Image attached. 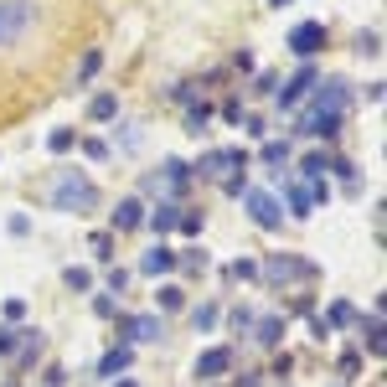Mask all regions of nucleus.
<instances>
[{
    "label": "nucleus",
    "instance_id": "1",
    "mask_svg": "<svg viewBox=\"0 0 387 387\" xmlns=\"http://www.w3.org/2000/svg\"><path fill=\"white\" fill-rule=\"evenodd\" d=\"M52 202H57V212H88L93 202H98V191H93V181H88V176L68 170V176L57 181V191H52Z\"/></svg>",
    "mask_w": 387,
    "mask_h": 387
},
{
    "label": "nucleus",
    "instance_id": "2",
    "mask_svg": "<svg viewBox=\"0 0 387 387\" xmlns=\"http://www.w3.org/2000/svg\"><path fill=\"white\" fill-rule=\"evenodd\" d=\"M31 21H36V6H26V0H0V47L16 42Z\"/></svg>",
    "mask_w": 387,
    "mask_h": 387
},
{
    "label": "nucleus",
    "instance_id": "3",
    "mask_svg": "<svg viewBox=\"0 0 387 387\" xmlns=\"http://www.w3.org/2000/svg\"><path fill=\"white\" fill-rule=\"evenodd\" d=\"M263 274H269L274 284H284V279H310L315 269H310L305 258H295V253H274V258L263 263Z\"/></svg>",
    "mask_w": 387,
    "mask_h": 387
},
{
    "label": "nucleus",
    "instance_id": "4",
    "mask_svg": "<svg viewBox=\"0 0 387 387\" xmlns=\"http://www.w3.org/2000/svg\"><path fill=\"white\" fill-rule=\"evenodd\" d=\"M320 47H326V26L320 21H305V26L289 31V52H300V57H315Z\"/></svg>",
    "mask_w": 387,
    "mask_h": 387
},
{
    "label": "nucleus",
    "instance_id": "5",
    "mask_svg": "<svg viewBox=\"0 0 387 387\" xmlns=\"http://www.w3.org/2000/svg\"><path fill=\"white\" fill-rule=\"evenodd\" d=\"M243 202H248V212H253V222H258V228H279V217H284V212H279V202H274L269 191H248Z\"/></svg>",
    "mask_w": 387,
    "mask_h": 387
},
{
    "label": "nucleus",
    "instance_id": "6",
    "mask_svg": "<svg viewBox=\"0 0 387 387\" xmlns=\"http://www.w3.org/2000/svg\"><path fill=\"white\" fill-rule=\"evenodd\" d=\"M233 367V351H228V346H212V351H202V356H196V377H222V372H228Z\"/></svg>",
    "mask_w": 387,
    "mask_h": 387
},
{
    "label": "nucleus",
    "instance_id": "7",
    "mask_svg": "<svg viewBox=\"0 0 387 387\" xmlns=\"http://www.w3.org/2000/svg\"><path fill=\"white\" fill-rule=\"evenodd\" d=\"M228 166H233V170H243V150H212L196 170H202V176H222Z\"/></svg>",
    "mask_w": 387,
    "mask_h": 387
},
{
    "label": "nucleus",
    "instance_id": "8",
    "mask_svg": "<svg viewBox=\"0 0 387 387\" xmlns=\"http://www.w3.org/2000/svg\"><path fill=\"white\" fill-rule=\"evenodd\" d=\"M124 330H129V336H135V341H160V336H166L155 315H135V320H124Z\"/></svg>",
    "mask_w": 387,
    "mask_h": 387
},
{
    "label": "nucleus",
    "instance_id": "9",
    "mask_svg": "<svg viewBox=\"0 0 387 387\" xmlns=\"http://www.w3.org/2000/svg\"><path fill=\"white\" fill-rule=\"evenodd\" d=\"M145 274H166V269H176V253H170L166 243H155L150 253H145V263H140Z\"/></svg>",
    "mask_w": 387,
    "mask_h": 387
},
{
    "label": "nucleus",
    "instance_id": "10",
    "mask_svg": "<svg viewBox=\"0 0 387 387\" xmlns=\"http://www.w3.org/2000/svg\"><path fill=\"white\" fill-rule=\"evenodd\" d=\"M310 83H315V73H310V68H305L300 78H289V83H284V88H279V103H300V98H305V88H310Z\"/></svg>",
    "mask_w": 387,
    "mask_h": 387
},
{
    "label": "nucleus",
    "instance_id": "11",
    "mask_svg": "<svg viewBox=\"0 0 387 387\" xmlns=\"http://www.w3.org/2000/svg\"><path fill=\"white\" fill-rule=\"evenodd\" d=\"M140 222H145V207H140V202H119V212H114V228H119V233L140 228Z\"/></svg>",
    "mask_w": 387,
    "mask_h": 387
},
{
    "label": "nucleus",
    "instance_id": "12",
    "mask_svg": "<svg viewBox=\"0 0 387 387\" xmlns=\"http://www.w3.org/2000/svg\"><path fill=\"white\" fill-rule=\"evenodd\" d=\"M176 222H181V212H176V207H170V202H166V207H155V217H150V228H155V233H170V228H176Z\"/></svg>",
    "mask_w": 387,
    "mask_h": 387
},
{
    "label": "nucleus",
    "instance_id": "13",
    "mask_svg": "<svg viewBox=\"0 0 387 387\" xmlns=\"http://www.w3.org/2000/svg\"><path fill=\"white\" fill-rule=\"evenodd\" d=\"M279 336H284V320H279V315L258 320V341H263V346H279Z\"/></svg>",
    "mask_w": 387,
    "mask_h": 387
},
{
    "label": "nucleus",
    "instance_id": "14",
    "mask_svg": "<svg viewBox=\"0 0 387 387\" xmlns=\"http://www.w3.org/2000/svg\"><path fill=\"white\" fill-rule=\"evenodd\" d=\"M124 367H129V346H119V351L103 356V367H98V372H103V377H114V372H124Z\"/></svg>",
    "mask_w": 387,
    "mask_h": 387
},
{
    "label": "nucleus",
    "instance_id": "15",
    "mask_svg": "<svg viewBox=\"0 0 387 387\" xmlns=\"http://www.w3.org/2000/svg\"><path fill=\"white\" fill-rule=\"evenodd\" d=\"M289 207H295V217H310V191H300V186H289Z\"/></svg>",
    "mask_w": 387,
    "mask_h": 387
},
{
    "label": "nucleus",
    "instance_id": "16",
    "mask_svg": "<svg viewBox=\"0 0 387 387\" xmlns=\"http://www.w3.org/2000/svg\"><path fill=\"white\" fill-rule=\"evenodd\" d=\"M191 320H196V330H212V326H217V305H202Z\"/></svg>",
    "mask_w": 387,
    "mask_h": 387
},
{
    "label": "nucleus",
    "instance_id": "17",
    "mask_svg": "<svg viewBox=\"0 0 387 387\" xmlns=\"http://www.w3.org/2000/svg\"><path fill=\"white\" fill-rule=\"evenodd\" d=\"M47 145H52L57 155H62V150H73V129H52V140H47Z\"/></svg>",
    "mask_w": 387,
    "mask_h": 387
},
{
    "label": "nucleus",
    "instance_id": "18",
    "mask_svg": "<svg viewBox=\"0 0 387 387\" xmlns=\"http://www.w3.org/2000/svg\"><path fill=\"white\" fill-rule=\"evenodd\" d=\"M119 109V103H114V93H103V98H93V119H109Z\"/></svg>",
    "mask_w": 387,
    "mask_h": 387
},
{
    "label": "nucleus",
    "instance_id": "19",
    "mask_svg": "<svg viewBox=\"0 0 387 387\" xmlns=\"http://www.w3.org/2000/svg\"><path fill=\"white\" fill-rule=\"evenodd\" d=\"M263 160H269V166H284V160H289V145H269V150H263Z\"/></svg>",
    "mask_w": 387,
    "mask_h": 387
},
{
    "label": "nucleus",
    "instance_id": "20",
    "mask_svg": "<svg viewBox=\"0 0 387 387\" xmlns=\"http://www.w3.org/2000/svg\"><path fill=\"white\" fill-rule=\"evenodd\" d=\"M68 284H73V289H88L93 274H88V269H68Z\"/></svg>",
    "mask_w": 387,
    "mask_h": 387
},
{
    "label": "nucleus",
    "instance_id": "21",
    "mask_svg": "<svg viewBox=\"0 0 387 387\" xmlns=\"http://www.w3.org/2000/svg\"><path fill=\"white\" fill-rule=\"evenodd\" d=\"M300 170H305V176H320V170H326V155H305Z\"/></svg>",
    "mask_w": 387,
    "mask_h": 387
},
{
    "label": "nucleus",
    "instance_id": "22",
    "mask_svg": "<svg viewBox=\"0 0 387 387\" xmlns=\"http://www.w3.org/2000/svg\"><path fill=\"white\" fill-rule=\"evenodd\" d=\"M253 274H258V263H248V258L233 263V279H253Z\"/></svg>",
    "mask_w": 387,
    "mask_h": 387
},
{
    "label": "nucleus",
    "instance_id": "23",
    "mask_svg": "<svg viewBox=\"0 0 387 387\" xmlns=\"http://www.w3.org/2000/svg\"><path fill=\"white\" fill-rule=\"evenodd\" d=\"M160 305H166V310H176V305H181V289L166 284V289H160Z\"/></svg>",
    "mask_w": 387,
    "mask_h": 387
},
{
    "label": "nucleus",
    "instance_id": "24",
    "mask_svg": "<svg viewBox=\"0 0 387 387\" xmlns=\"http://www.w3.org/2000/svg\"><path fill=\"white\" fill-rule=\"evenodd\" d=\"M16 346V330H0V351H10Z\"/></svg>",
    "mask_w": 387,
    "mask_h": 387
},
{
    "label": "nucleus",
    "instance_id": "25",
    "mask_svg": "<svg viewBox=\"0 0 387 387\" xmlns=\"http://www.w3.org/2000/svg\"><path fill=\"white\" fill-rule=\"evenodd\" d=\"M119 387H135V382H119Z\"/></svg>",
    "mask_w": 387,
    "mask_h": 387
}]
</instances>
